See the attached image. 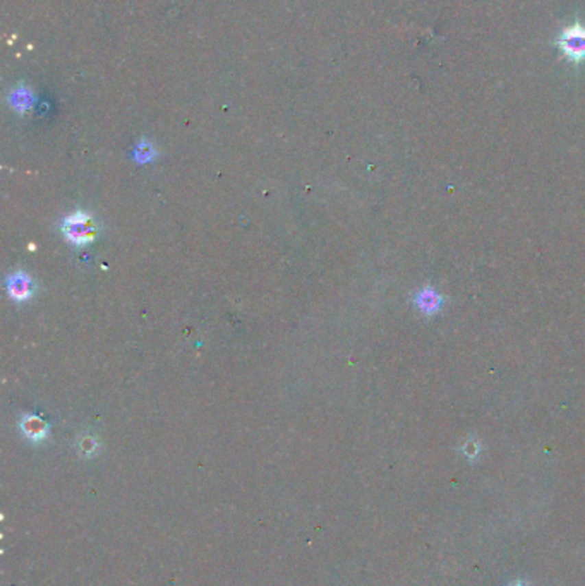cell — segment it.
Masks as SVG:
<instances>
[{"mask_svg":"<svg viewBox=\"0 0 585 586\" xmlns=\"http://www.w3.org/2000/svg\"><path fill=\"white\" fill-rule=\"evenodd\" d=\"M9 293L14 300H26V298L32 297L33 293V283L29 280V276H26L25 273H14L8 281Z\"/></svg>","mask_w":585,"mask_h":586,"instance_id":"3957f363","label":"cell"},{"mask_svg":"<svg viewBox=\"0 0 585 586\" xmlns=\"http://www.w3.org/2000/svg\"><path fill=\"white\" fill-rule=\"evenodd\" d=\"M21 428L26 437H29L32 441H42V439H45L47 432H49V427H47L45 422L38 417H33V415H28V417L23 418Z\"/></svg>","mask_w":585,"mask_h":586,"instance_id":"277c9868","label":"cell"},{"mask_svg":"<svg viewBox=\"0 0 585 586\" xmlns=\"http://www.w3.org/2000/svg\"><path fill=\"white\" fill-rule=\"evenodd\" d=\"M62 232L69 242L76 243V245H86V243L93 242L97 239L98 226L91 216L80 211L66 218L62 225Z\"/></svg>","mask_w":585,"mask_h":586,"instance_id":"7a4b0ae2","label":"cell"},{"mask_svg":"<svg viewBox=\"0 0 585 586\" xmlns=\"http://www.w3.org/2000/svg\"><path fill=\"white\" fill-rule=\"evenodd\" d=\"M556 47L563 51L564 57L571 64H580L585 60V26L577 21L571 26H566L561 31L560 38L556 40Z\"/></svg>","mask_w":585,"mask_h":586,"instance_id":"6da1fadb","label":"cell"}]
</instances>
